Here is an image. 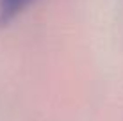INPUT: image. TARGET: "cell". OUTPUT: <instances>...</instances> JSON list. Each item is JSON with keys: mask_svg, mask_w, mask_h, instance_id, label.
<instances>
[{"mask_svg": "<svg viewBox=\"0 0 123 121\" xmlns=\"http://www.w3.org/2000/svg\"><path fill=\"white\" fill-rule=\"evenodd\" d=\"M36 0H0V25L14 22L20 14H23Z\"/></svg>", "mask_w": 123, "mask_h": 121, "instance_id": "obj_1", "label": "cell"}]
</instances>
